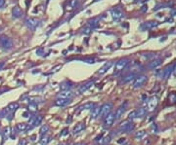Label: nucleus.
<instances>
[{"label":"nucleus","mask_w":176,"mask_h":145,"mask_svg":"<svg viewBox=\"0 0 176 145\" xmlns=\"http://www.w3.org/2000/svg\"><path fill=\"white\" fill-rule=\"evenodd\" d=\"M129 63V60L128 59H121L120 60H117L116 64H114V68H113V74L114 75H117L120 72H122L123 70L126 68V66Z\"/></svg>","instance_id":"f257e3e1"},{"label":"nucleus","mask_w":176,"mask_h":145,"mask_svg":"<svg viewBox=\"0 0 176 145\" xmlns=\"http://www.w3.org/2000/svg\"><path fill=\"white\" fill-rule=\"evenodd\" d=\"M134 129H135V125L131 120H125L121 122L120 125V130L124 134H129L132 130H134Z\"/></svg>","instance_id":"f03ea898"},{"label":"nucleus","mask_w":176,"mask_h":145,"mask_svg":"<svg viewBox=\"0 0 176 145\" xmlns=\"http://www.w3.org/2000/svg\"><path fill=\"white\" fill-rule=\"evenodd\" d=\"M0 47L3 50H11L13 48V41L10 37L6 36V35H1L0 36Z\"/></svg>","instance_id":"7ed1b4c3"},{"label":"nucleus","mask_w":176,"mask_h":145,"mask_svg":"<svg viewBox=\"0 0 176 145\" xmlns=\"http://www.w3.org/2000/svg\"><path fill=\"white\" fill-rule=\"evenodd\" d=\"M158 105V98L156 95L150 98L147 102V112H153L155 111Z\"/></svg>","instance_id":"20e7f679"},{"label":"nucleus","mask_w":176,"mask_h":145,"mask_svg":"<svg viewBox=\"0 0 176 145\" xmlns=\"http://www.w3.org/2000/svg\"><path fill=\"white\" fill-rule=\"evenodd\" d=\"M112 109H113V103L112 102H106V103H104L102 106H101L99 117L100 118H105L110 112H112Z\"/></svg>","instance_id":"39448f33"},{"label":"nucleus","mask_w":176,"mask_h":145,"mask_svg":"<svg viewBox=\"0 0 176 145\" xmlns=\"http://www.w3.org/2000/svg\"><path fill=\"white\" fill-rule=\"evenodd\" d=\"M148 81V77L146 75H139L138 77H135L134 82H133V88L138 89V88L143 87L146 82Z\"/></svg>","instance_id":"423d86ee"},{"label":"nucleus","mask_w":176,"mask_h":145,"mask_svg":"<svg viewBox=\"0 0 176 145\" xmlns=\"http://www.w3.org/2000/svg\"><path fill=\"white\" fill-rule=\"evenodd\" d=\"M114 113L110 112L107 116L104 118V129H110L114 123Z\"/></svg>","instance_id":"0eeeda50"},{"label":"nucleus","mask_w":176,"mask_h":145,"mask_svg":"<svg viewBox=\"0 0 176 145\" xmlns=\"http://www.w3.org/2000/svg\"><path fill=\"white\" fill-rule=\"evenodd\" d=\"M111 15H112V18L113 19V21H120V19H122L124 14H123V11L120 7H114L111 10Z\"/></svg>","instance_id":"6e6552de"},{"label":"nucleus","mask_w":176,"mask_h":145,"mask_svg":"<svg viewBox=\"0 0 176 145\" xmlns=\"http://www.w3.org/2000/svg\"><path fill=\"white\" fill-rule=\"evenodd\" d=\"M25 25L30 30H34L39 25V21L37 19H35V18H29V19L25 21Z\"/></svg>","instance_id":"1a4fd4ad"},{"label":"nucleus","mask_w":176,"mask_h":145,"mask_svg":"<svg viewBox=\"0 0 176 145\" xmlns=\"http://www.w3.org/2000/svg\"><path fill=\"white\" fill-rule=\"evenodd\" d=\"M126 106H127V102H125L124 104H121L120 107L117 109L116 113H114V120H120V118L123 116V114H124L125 110H126Z\"/></svg>","instance_id":"9d476101"},{"label":"nucleus","mask_w":176,"mask_h":145,"mask_svg":"<svg viewBox=\"0 0 176 145\" xmlns=\"http://www.w3.org/2000/svg\"><path fill=\"white\" fill-rule=\"evenodd\" d=\"M95 84V80H90V81H88L87 83H85V84H82L80 87L78 88V92L80 94H84L86 91H88L89 89H91L92 87L94 86Z\"/></svg>","instance_id":"9b49d317"},{"label":"nucleus","mask_w":176,"mask_h":145,"mask_svg":"<svg viewBox=\"0 0 176 145\" xmlns=\"http://www.w3.org/2000/svg\"><path fill=\"white\" fill-rule=\"evenodd\" d=\"M73 93L70 90H66V91H61L58 94V98H65V99H70L72 100L73 98Z\"/></svg>","instance_id":"f8f14e48"},{"label":"nucleus","mask_w":176,"mask_h":145,"mask_svg":"<svg viewBox=\"0 0 176 145\" xmlns=\"http://www.w3.org/2000/svg\"><path fill=\"white\" fill-rule=\"evenodd\" d=\"M43 120V116L42 115H37V116H33L30 118V120L29 121V126H32V128L33 127H36L38 126L40 123L42 122Z\"/></svg>","instance_id":"ddd939ff"},{"label":"nucleus","mask_w":176,"mask_h":145,"mask_svg":"<svg viewBox=\"0 0 176 145\" xmlns=\"http://www.w3.org/2000/svg\"><path fill=\"white\" fill-rule=\"evenodd\" d=\"M100 110H101V106L99 104H95L93 108L91 109V113H90V117L91 119H97V118H99V115H100Z\"/></svg>","instance_id":"4468645a"},{"label":"nucleus","mask_w":176,"mask_h":145,"mask_svg":"<svg viewBox=\"0 0 176 145\" xmlns=\"http://www.w3.org/2000/svg\"><path fill=\"white\" fill-rule=\"evenodd\" d=\"M85 129H86L85 123H83V122L78 123V124H76V126L73 127V134H77L79 133H81L82 130H84Z\"/></svg>","instance_id":"2eb2a0df"},{"label":"nucleus","mask_w":176,"mask_h":145,"mask_svg":"<svg viewBox=\"0 0 176 145\" xmlns=\"http://www.w3.org/2000/svg\"><path fill=\"white\" fill-rule=\"evenodd\" d=\"M12 15L14 18H16V19H19V18L24 16V11L22 10L19 6H15L12 10Z\"/></svg>","instance_id":"dca6fc26"},{"label":"nucleus","mask_w":176,"mask_h":145,"mask_svg":"<svg viewBox=\"0 0 176 145\" xmlns=\"http://www.w3.org/2000/svg\"><path fill=\"white\" fill-rule=\"evenodd\" d=\"M70 102H72L70 99H65V98H57L56 102H55V105L56 106H59V107H64V106H67L68 104H69Z\"/></svg>","instance_id":"f3484780"},{"label":"nucleus","mask_w":176,"mask_h":145,"mask_svg":"<svg viewBox=\"0 0 176 145\" xmlns=\"http://www.w3.org/2000/svg\"><path fill=\"white\" fill-rule=\"evenodd\" d=\"M112 66H113V63H112V61H108V63H106L103 65V66L98 70V74H100V75H103V74H105L106 72H107L108 70L111 68Z\"/></svg>","instance_id":"a211bd4d"},{"label":"nucleus","mask_w":176,"mask_h":145,"mask_svg":"<svg viewBox=\"0 0 176 145\" xmlns=\"http://www.w3.org/2000/svg\"><path fill=\"white\" fill-rule=\"evenodd\" d=\"M16 128L19 131H26L32 128L29 124H25V123H19V124L16 125Z\"/></svg>","instance_id":"6ab92c4d"},{"label":"nucleus","mask_w":176,"mask_h":145,"mask_svg":"<svg viewBox=\"0 0 176 145\" xmlns=\"http://www.w3.org/2000/svg\"><path fill=\"white\" fill-rule=\"evenodd\" d=\"M157 25V21H147V23H144L142 25H141V28L142 29H152L154 27H156Z\"/></svg>","instance_id":"aec40b11"},{"label":"nucleus","mask_w":176,"mask_h":145,"mask_svg":"<svg viewBox=\"0 0 176 145\" xmlns=\"http://www.w3.org/2000/svg\"><path fill=\"white\" fill-rule=\"evenodd\" d=\"M161 63H162L161 59H155V60H153L151 63H149V67L151 69H155V68L160 66V65L161 64Z\"/></svg>","instance_id":"412c9836"},{"label":"nucleus","mask_w":176,"mask_h":145,"mask_svg":"<svg viewBox=\"0 0 176 145\" xmlns=\"http://www.w3.org/2000/svg\"><path fill=\"white\" fill-rule=\"evenodd\" d=\"M135 113H136V119H142V118L146 115L147 110L143 107H140L138 109H136Z\"/></svg>","instance_id":"4be33fe9"},{"label":"nucleus","mask_w":176,"mask_h":145,"mask_svg":"<svg viewBox=\"0 0 176 145\" xmlns=\"http://www.w3.org/2000/svg\"><path fill=\"white\" fill-rule=\"evenodd\" d=\"M96 103L94 102H86L84 104H82L81 106L78 107V111H82V110H91L92 108H93V106L95 105Z\"/></svg>","instance_id":"5701e85b"},{"label":"nucleus","mask_w":176,"mask_h":145,"mask_svg":"<svg viewBox=\"0 0 176 145\" xmlns=\"http://www.w3.org/2000/svg\"><path fill=\"white\" fill-rule=\"evenodd\" d=\"M171 71H172V66H170V65H168L167 67L164 68V70L162 71V78L164 79H168V77L170 76L171 74Z\"/></svg>","instance_id":"b1692460"},{"label":"nucleus","mask_w":176,"mask_h":145,"mask_svg":"<svg viewBox=\"0 0 176 145\" xmlns=\"http://www.w3.org/2000/svg\"><path fill=\"white\" fill-rule=\"evenodd\" d=\"M135 79V74H133V73H128L127 75H125V76H123L122 77V79H121V81L123 82V83H129V82H131L132 80H134Z\"/></svg>","instance_id":"393cba45"},{"label":"nucleus","mask_w":176,"mask_h":145,"mask_svg":"<svg viewBox=\"0 0 176 145\" xmlns=\"http://www.w3.org/2000/svg\"><path fill=\"white\" fill-rule=\"evenodd\" d=\"M50 141H51V137H48L47 134H43L40 140H39V143H40V145H48V143Z\"/></svg>","instance_id":"a878e982"},{"label":"nucleus","mask_w":176,"mask_h":145,"mask_svg":"<svg viewBox=\"0 0 176 145\" xmlns=\"http://www.w3.org/2000/svg\"><path fill=\"white\" fill-rule=\"evenodd\" d=\"M19 108V103H17V102H12V103H10L7 106V109H8V111L10 112L11 114L12 113H14L17 109Z\"/></svg>","instance_id":"bb28decb"},{"label":"nucleus","mask_w":176,"mask_h":145,"mask_svg":"<svg viewBox=\"0 0 176 145\" xmlns=\"http://www.w3.org/2000/svg\"><path fill=\"white\" fill-rule=\"evenodd\" d=\"M111 137L108 135V137H101L100 140H98V143L99 145H108L110 142H111Z\"/></svg>","instance_id":"cd10ccee"},{"label":"nucleus","mask_w":176,"mask_h":145,"mask_svg":"<svg viewBox=\"0 0 176 145\" xmlns=\"http://www.w3.org/2000/svg\"><path fill=\"white\" fill-rule=\"evenodd\" d=\"M73 87V83H70L69 81L63 82L61 84V90L62 91H66V90H70V88Z\"/></svg>","instance_id":"c85d7f7f"},{"label":"nucleus","mask_w":176,"mask_h":145,"mask_svg":"<svg viewBox=\"0 0 176 145\" xmlns=\"http://www.w3.org/2000/svg\"><path fill=\"white\" fill-rule=\"evenodd\" d=\"M98 25H99V19H93V20L89 21V23H88V26H89L91 29L96 28Z\"/></svg>","instance_id":"c756f323"},{"label":"nucleus","mask_w":176,"mask_h":145,"mask_svg":"<svg viewBox=\"0 0 176 145\" xmlns=\"http://www.w3.org/2000/svg\"><path fill=\"white\" fill-rule=\"evenodd\" d=\"M48 131H49V126H48V125H43L40 128V130H39V134H40L41 135L47 134Z\"/></svg>","instance_id":"7c9ffc66"},{"label":"nucleus","mask_w":176,"mask_h":145,"mask_svg":"<svg viewBox=\"0 0 176 145\" xmlns=\"http://www.w3.org/2000/svg\"><path fill=\"white\" fill-rule=\"evenodd\" d=\"M145 137H146V131L145 130H140V131H137V133L135 134V138L136 139H142Z\"/></svg>","instance_id":"2f4dec72"},{"label":"nucleus","mask_w":176,"mask_h":145,"mask_svg":"<svg viewBox=\"0 0 176 145\" xmlns=\"http://www.w3.org/2000/svg\"><path fill=\"white\" fill-rule=\"evenodd\" d=\"M10 134H11V129L7 127V128L3 130V138L4 139H8L10 137Z\"/></svg>","instance_id":"473e14b6"},{"label":"nucleus","mask_w":176,"mask_h":145,"mask_svg":"<svg viewBox=\"0 0 176 145\" xmlns=\"http://www.w3.org/2000/svg\"><path fill=\"white\" fill-rule=\"evenodd\" d=\"M29 100H30V102H32V103H41V102H44V99L42 98H29Z\"/></svg>","instance_id":"72a5a7b5"},{"label":"nucleus","mask_w":176,"mask_h":145,"mask_svg":"<svg viewBox=\"0 0 176 145\" xmlns=\"http://www.w3.org/2000/svg\"><path fill=\"white\" fill-rule=\"evenodd\" d=\"M29 111H30V112H35V111H37V104H36V103L30 102L29 105Z\"/></svg>","instance_id":"f704fd0d"},{"label":"nucleus","mask_w":176,"mask_h":145,"mask_svg":"<svg viewBox=\"0 0 176 145\" xmlns=\"http://www.w3.org/2000/svg\"><path fill=\"white\" fill-rule=\"evenodd\" d=\"M84 61H85V63H96L97 61H99V59H96V58H89V59H85Z\"/></svg>","instance_id":"c9c22d12"},{"label":"nucleus","mask_w":176,"mask_h":145,"mask_svg":"<svg viewBox=\"0 0 176 145\" xmlns=\"http://www.w3.org/2000/svg\"><path fill=\"white\" fill-rule=\"evenodd\" d=\"M168 98L172 103H175L176 102V93H170Z\"/></svg>","instance_id":"e433bc0d"},{"label":"nucleus","mask_w":176,"mask_h":145,"mask_svg":"<svg viewBox=\"0 0 176 145\" xmlns=\"http://www.w3.org/2000/svg\"><path fill=\"white\" fill-rule=\"evenodd\" d=\"M133 119H136V113H135V110L132 111L131 113H129L128 115V120H133Z\"/></svg>","instance_id":"4c0bfd02"},{"label":"nucleus","mask_w":176,"mask_h":145,"mask_svg":"<svg viewBox=\"0 0 176 145\" xmlns=\"http://www.w3.org/2000/svg\"><path fill=\"white\" fill-rule=\"evenodd\" d=\"M69 134V130L68 129H64L63 130H62V133L60 134L61 137H65V135H67Z\"/></svg>","instance_id":"58836bf2"},{"label":"nucleus","mask_w":176,"mask_h":145,"mask_svg":"<svg viewBox=\"0 0 176 145\" xmlns=\"http://www.w3.org/2000/svg\"><path fill=\"white\" fill-rule=\"evenodd\" d=\"M18 145H26V140L25 139H21Z\"/></svg>","instance_id":"ea45409f"},{"label":"nucleus","mask_w":176,"mask_h":145,"mask_svg":"<svg viewBox=\"0 0 176 145\" xmlns=\"http://www.w3.org/2000/svg\"><path fill=\"white\" fill-rule=\"evenodd\" d=\"M127 141V140L125 139V138H120V139H118V143H120V144H123V143H124V142H126Z\"/></svg>","instance_id":"a19ab883"},{"label":"nucleus","mask_w":176,"mask_h":145,"mask_svg":"<svg viewBox=\"0 0 176 145\" xmlns=\"http://www.w3.org/2000/svg\"><path fill=\"white\" fill-rule=\"evenodd\" d=\"M5 4V0H0V8H2Z\"/></svg>","instance_id":"79ce46f5"},{"label":"nucleus","mask_w":176,"mask_h":145,"mask_svg":"<svg viewBox=\"0 0 176 145\" xmlns=\"http://www.w3.org/2000/svg\"><path fill=\"white\" fill-rule=\"evenodd\" d=\"M122 145H131V144H130V143H129L128 141H126V142H124V143H123Z\"/></svg>","instance_id":"37998d69"},{"label":"nucleus","mask_w":176,"mask_h":145,"mask_svg":"<svg viewBox=\"0 0 176 145\" xmlns=\"http://www.w3.org/2000/svg\"><path fill=\"white\" fill-rule=\"evenodd\" d=\"M76 145H85L84 143H77V144H76Z\"/></svg>","instance_id":"c03bdc74"},{"label":"nucleus","mask_w":176,"mask_h":145,"mask_svg":"<svg viewBox=\"0 0 176 145\" xmlns=\"http://www.w3.org/2000/svg\"><path fill=\"white\" fill-rule=\"evenodd\" d=\"M173 70H174V72L176 73V64H175V67H174V69H173Z\"/></svg>","instance_id":"a18cd8bd"},{"label":"nucleus","mask_w":176,"mask_h":145,"mask_svg":"<svg viewBox=\"0 0 176 145\" xmlns=\"http://www.w3.org/2000/svg\"><path fill=\"white\" fill-rule=\"evenodd\" d=\"M69 145H73V144H69Z\"/></svg>","instance_id":"49530a36"},{"label":"nucleus","mask_w":176,"mask_h":145,"mask_svg":"<svg viewBox=\"0 0 176 145\" xmlns=\"http://www.w3.org/2000/svg\"><path fill=\"white\" fill-rule=\"evenodd\" d=\"M59 145H63V144H59Z\"/></svg>","instance_id":"de8ad7c7"}]
</instances>
